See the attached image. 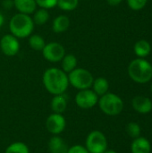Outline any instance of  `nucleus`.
<instances>
[{
  "instance_id": "19",
  "label": "nucleus",
  "mask_w": 152,
  "mask_h": 153,
  "mask_svg": "<svg viewBox=\"0 0 152 153\" xmlns=\"http://www.w3.org/2000/svg\"><path fill=\"white\" fill-rule=\"evenodd\" d=\"M151 45L146 40H143V39L139 40L134 45V52L140 57L147 56L151 53Z\"/></svg>"
},
{
  "instance_id": "25",
  "label": "nucleus",
  "mask_w": 152,
  "mask_h": 153,
  "mask_svg": "<svg viewBox=\"0 0 152 153\" xmlns=\"http://www.w3.org/2000/svg\"><path fill=\"white\" fill-rule=\"evenodd\" d=\"M127 2L131 9L134 11H138L142 9L146 5L148 0H127Z\"/></svg>"
},
{
  "instance_id": "9",
  "label": "nucleus",
  "mask_w": 152,
  "mask_h": 153,
  "mask_svg": "<svg viewBox=\"0 0 152 153\" xmlns=\"http://www.w3.org/2000/svg\"><path fill=\"white\" fill-rule=\"evenodd\" d=\"M66 127V120L63 114L52 113L46 119V128L53 135H59Z\"/></svg>"
},
{
  "instance_id": "20",
  "label": "nucleus",
  "mask_w": 152,
  "mask_h": 153,
  "mask_svg": "<svg viewBox=\"0 0 152 153\" xmlns=\"http://www.w3.org/2000/svg\"><path fill=\"white\" fill-rule=\"evenodd\" d=\"M33 22L34 24L37 25H43L45 23H47L49 20V13L47 11V9L45 8H39L38 10H36L33 13Z\"/></svg>"
},
{
  "instance_id": "23",
  "label": "nucleus",
  "mask_w": 152,
  "mask_h": 153,
  "mask_svg": "<svg viewBox=\"0 0 152 153\" xmlns=\"http://www.w3.org/2000/svg\"><path fill=\"white\" fill-rule=\"evenodd\" d=\"M79 0H57V6L65 12H71L78 7Z\"/></svg>"
},
{
  "instance_id": "6",
  "label": "nucleus",
  "mask_w": 152,
  "mask_h": 153,
  "mask_svg": "<svg viewBox=\"0 0 152 153\" xmlns=\"http://www.w3.org/2000/svg\"><path fill=\"white\" fill-rule=\"evenodd\" d=\"M85 148L90 153H104L108 148L107 137L102 132L94 130L87 135Z\"/></svg>"
},
{
  "instance_id": "31",
  "label": "nucleus",
  "mask_w": 152,
  "mask_h": 153,
  "mask_svg": "<svg viewBox=\"0 0 152 153\" xmlns=\"http://www.w3.org/2000/svg\"><path fill=\"white\" fill-rule=\"evenodd\" d=\"M104 153H116V152L115 151H112V150H108V151L107 150V151H106Z\"/></svg>"
},
{
  "instance_id": "24",
  "label": "nucleus",
  "mask_w": 152,
  "mask_h": 153,
  "mask_svg": "<svg viewBox=\"0 0 152 153\" xmlns=\"http://www.w3.org/2000/svg\"><path fill=\"white\" fill-rule=\"evenodd\" d=\"M126 132L132 138H137L141 134V127L135 122H131L126 126Z\"/></svg>"
},
{
  "instance_id": "29",
  "label": "nucleus",
  "mask_w": 152,
  "mask_h": 153,
  "mask_svg": "<svg viewBox=\"0 0 152 153\" xmlns=\"http://www.w3.org/2000/svg\"><path fill=\"white\" fill-rule=\"evenodd\" d=\"M107 1L111 6H116L122 2V0H107Z\"/></svg>"
},
{
  "instance_id": "27",
  "label": "nucleus",
  "mask_w": 152,
  "mask_h": 153,
  "mask_svg": "<svg viewBox=\"0 0 152 153\" xmlns=\"http://www.w3.org/2000/svg\"><path fill=\"white\" fill-rule=\"evenodd\" d=\"M67 153H90L88 152V150L85 148V146L83 145H80V144H75L73 145L71 147H69Z\"/></svg>"
},
{
  "instance_id": "10",
  "label": "nucleus",
  "mask_w": 152,
  "mask_h": 153,
  "mask_svg": "<svg viewBox=\"0 0 152 153\" xmlns=\"http://www.w3.org/2000/svg\"><path fill=\"white\" fill-rule=\"evenodd\" d=\"M0 48L6 56H13L20 50V42L13 34H5L0 39Z\"/></svg>"
},
{
  "instance_id": "1",
  "label": "nucleus",
  "mask_w": 152,
  "mask_h": 153,
  "mask_svg": "<svg viewBox=\"0 0 152 153\" xmlns=\"http://www.w3.org/2000/svg\"><path fill=\"white\" fill-rule=\"evenodd\" d=\"M42 82L47 91L53 96L65 93L69 86L67 74L57 67L47 68L43 74Z\"/></svg>"
},
{
  "instance_id": "16",
  "label": "nucleus",
  "mask_w": 152,
  "mask_h": 153,
  "mask_svg": "<svg viewBox=\"0 0 152 153\" xmlns=\"http://www.w3.org/2000/svg\"><path fill=\"white\" fill-rule=\"evenodd\" d=\"M70 27V19L66 15L56 16L52 22V30L56 33H63Z\"/></svg>"
},
{
  "instance_id": "4",
  "label": "nucleus",
  "mask_w": 152,
  "mask_h": 153,
  "mask_svg": "<svg viewBox=\"0 0 152 153\" xmlns=\"http://www.w3.org/2000/svg\"><path fill=\"white\" fill-rule=\"evenodd\" d=\"M100 110L108 116H117L124 108V102L122 99L116 94L107 92L100 96L98 101Z\"/></svg>"
},
{
  "instance_id": "32",
  "label": "nucleus",
  "mask_w": 152,
  "mask_h": 153,
  "mask_svg": "<svg viewBox=\"0 0 152 153\" xmlns=\"http://www.w3.org/2000/svg\"><path fill=\"white\" fill-rule=\"evenodd\" d=\"M151 92H152V85H151Z\"/></svg>"
},
{
  "instance_id": "21",
  "label": "nucleus",
  "mask_w": 152,
  "mask_h": 153,
  "mask_svg": "<svg viewBox=\"0 0 152 153\" xmlns=\"http://www.w3.org/2000/svg\"><path fill=\"white\" fill-rule=\"evenodd\" d=\"M29 45L30 47L36 51H42L46 45V41L43 37L39 34L30 35L29 38Z\"/></svg>"
},
{
  "instance_id": "22",
  "label": "nucleus",
  "mask_w": 152,
  "mask_h": 153,
  "mask_svg": "<svg viewBox=\"0 0 152 153\" xmlns=\"http://www.w3.org/2000/svg\"><path fill=\"white\" fill-rule=\"evenodd\" d=\"M4 153H30V149L26 143L22 142H15L6 147Z\"/></svg>"
},
{
  "instance_id": "17",
  "label": "nucleus",
  "mask_w": 152,
  "mask_h": 153,
  "mask_svg": "<svg viewBox=\"0 0 152 153\" xmlns=\"http://www.w3.org/2000/svg\"><path fill=\"white\" fill-rule=\"evenodd\" d=\"M92 91L99 97L106 94L108 91L109 83L108 81L104 77H98L93 81L92 83Z\"/></svg>"
},
{
  "instance_id": "7",
  "label": "nucleus",
  "mask_w": 152,
  "mask_h": 153,
  "mask_svg": "<svg viewBox=\"0 0 152 153\" xmlns=\"http://www.w3.org/2000/svg\"><path fill=\"white\" fill-rule=\"evenodd\" d=\"M41 52L43 57L50 63L60 62L65 55V49L64 46L56 41L46 43Z\"/></svg>"
},
{
  "instance_id": "28",
  "label": "nucleus",
  "mask_w": 152,
  "mask_h": 153,
  "mask_svg": "<svg viewBox=\"0 0 152 153\" xmlns=\"http://www.w3.org/2000/svg\"><path fill=\"white\" fill-rule=\"evenodd\" d=\"M3 6L4 9H11L13 7V0H3Z\"/></svg>"
},
{
  "instance_id": "18",
  "label": "nucleus",
  "mask_w": 152,
  "mask_h": 153,
  "mask_svg": "<svg viewBox=\"0 0 152 153\" xmlns=\"http://www.w3.org/2000/svg\"><path fill=\"white\" fill-rule=\"evenodd\" d=\"M61 62H62V65H61L62 70L66 74H69L70 72L74 70L76 68L77 63H78L76 56L73 54L65 55V56L63 57Z\"/></svg>"
},
{
  "instance_id": "30",
  "label": "nucleus",
  "mask_w": 152,
  "mask_h": 153,
  "mask_svg": "<svg viewBox=\"0 0 152 153\" xmlns=\"http://www.w3.org/2000/svg\"><path fill=\"white\" fill-rule=\"evenodd\" d=\"M4 22V15L0 13V27L3 26Z\"/></svg>"
},
{
  "instance_id": "3",
  "label": "nucleus",
  "mask_w": 152,
  "mask_h": 153,
  "mask_svg": "<svg viewBox=\"0 0 152 153\" xmlns=\"http://www.w3.org/2000/svg\"><path fill=\"white\" fill-rule=\"evenodd\" d=\"M128 74L132 80L138 83H146L152 78V65L147 60L138 58L132 61L128 67Z\"/></svg>"
},
{
  "instance_id": "14",
  "label": "nucleus",
  "mask_w": 152,
  "mask_h": 153,
  "mask_svg": "<svg viewBox=\"0 0 152 153\" xmlns=\"http://www.w3.org/2000/svg\"><path fill=\"white\" fill-rule=\"evenodd\" d=\"M13 5L21 13L31 14L37 10V3L35 0H13Z\"/></svg>"
},
{
  "instance_id": "5",
  "label": "nucleus",
  "mask_w": 152,
  "mask_h": 153,
  "mask_svg": "<svg viewBox=\"0 0 152 153\" xmlns=\"http://www.w3.org/2000/svg\"><path fill=\"white\" fill-rule=\"evenodd\" d=\"M69 85H72L73 88L81 91L90 89L94 81L93 75L91 73L85 68H75L68 74Z\"/></svg>"
},
{
  "instance_id": "11",
  "label": "nucleus",
  "mask_w": 152,
  "mask_h": 153,
  "mask_svg": "<svg viewBox=\"0 0 152 153\" xmlns=\"http://www.w3.org/2000/svg\"><path fill=\"white\" fill-rule=\"evenodd\" d=\"M68 149V144L60 135H53L47 143L49 153H67Z\"/></svg>"
},
{
  "instance_id": "26",
  "label": "nucleus",
  "mask_w": 152,
  "mask_h": 153,
  "mask_svg": "<svg viewBox=\"0 0 152 153\" xmlns=\"http://www.w3.org/2000/svg\"><path fill=\"white\" fill-rule=\"evenodd\" d=\"M35 1L38 6L45 9L54 8L57 4V0H35Z\"/></svg>"
},
{
  "instance_id": "12",
  "label": "nucleus",
  "mask_w": 152,
  "mask_h": 153,
  "mask_svg": "<svg viewBox=\"0 0 152 153\" xmlns=\"http://www.w3.org/2000/svg\"><path fill=\"white\" fill-rule=\"evenodd\" d=\"M68 105V98L65 93L63 94H58V95H54V97L51 100L50 102V108L53 113H57V114H63Z\"/></svg>"
},
{
  "instance_id": "8",
  "label": "nucleus",
  "mask_w": 152,
  "mask_h": 153,
  "mask_svg": "<svg viewBox=\"0 0 152 153\" xmlns=\"http://www.w3.org/2000/svg\"><path fill=\"white\" fill-rule=\"evenodd\" d=\"M74 101L80 108L90 109L98 104L99 96L90 89L81 90L76 93Z\"/></svg>"
},
{
  "instance_id": "2",
  "label": "nucleus",
  "mask_w": 152,
  "mask_h": 153,
  "mask_svg": "<svg viewBox=\"0 0 152 153\" xmlns=\"http://www.w3.org/2000/svg\"><path fill=\"white\" fill-rule=\"evenodd\" d=\"M34 22L29 14L18 13L14 14L9 22L11 34L17 39L30 37L34 30Z\"/></svg>"
},
{
  "instance_id": "15",
  "label": "nucleus",
  "mask_w": 152,
  "mask_h": 153,
  "mask_svg": "<svg viewBox=\"0 0 152 153\" xmlns=\"http://www.w3.org/2000/svg\"><path fill=\"white\" fill-rule=\"evenodd\" d=\"M151 143L144 137H137L133 140L131 145L132 153H150L151 152Z\"/></svg>"
},
{
  "instance_id": "13",
  "label": "nucleus",
  "mask_w": 152,
  "mask_h": 153,
  "mask_svg": "<svg viewBox=\"0 0 152 153\" xmlns=\"http://www.w3.org/2000/svg\"><path fill=\"white\" fill-rule=\"evenodd\" d=\"M133 108L141 114H148L152 110L151 100L144 96H137L133 100Z\"/></svg>"
}]
</instances>
